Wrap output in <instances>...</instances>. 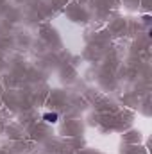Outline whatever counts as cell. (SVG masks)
I'll use <instances>...</instances> for the list:
<instances>
[{
	"mask_svg": "<svg viewBox=\"0 0 152 154\" xmlns=\"http://www.w3.org/2000/svg\"><path fill=\"white\" fill-rule=\"evenodd\" d=\"M43 118H45L48 124H56L59 116H57V113H45V115H43Z\"/></svg>",
	"mask_w": 152,
	"mask_h": 154,
	"instance_id": "obj_1",
	"label": "cell"
}]
</instances>
